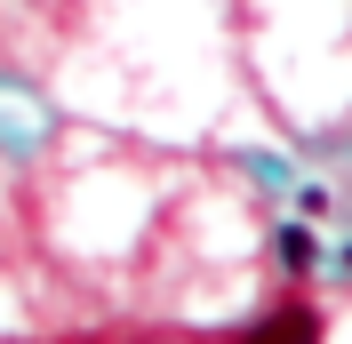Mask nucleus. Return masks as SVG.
<instances>
[{
	"mask_svg": "<svg viewBox=\"0 0 352 344\" xmlns=\"http://www.w3.org/2000/svg\"><path fill=\"white\" fill-rule=\"evenodd\" d=\"M248 344H320V321H312L305 304H280L272 321H256V328H248Z\"/></svg>",
	"mask_w": 352,
	"mask_h": 344,
	"instance_id": "1",
	"label": "nucleus"
},
{
	"mask_svg": "<svg viewBox=\"0 0 352 344\" xmlns=\"http://www.w3.org/2000/svg\"><path fill=\"white\" fill-rule=\"evenodd\" d=\"M280 264L288 272H312V233H280Z\"/></svg>",
	"mask_w": 352,
	"mask_h": 344,
	"instance_id": "2",
	"label": "nucleus"
}]
</instances>
